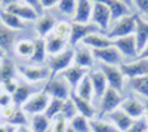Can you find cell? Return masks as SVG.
<instances>
[{
  "label": "cell",
  "instance_id": "1",
  "mask_svg": "<svg viewBox=\"0 0 148 132\" xmlns=\"http://www.w3.org/2000/svg\"><path fill=\"white\" fill-rule=\"evenodd\" d=\"M136 30V15H127L123 16L119 21H116L114 27L111 31H108L107 37L110 40H116L120 37H126V36H133Z\"/></svg>",
  "mask_w": 148,
  "mask_h": 132
},
{
  "label": "cell",
  "instance_id": "2",
  "mask_svg": "<svg viewBox=\"0 0 148 132\" xmlns=\"http://www.w3.org/2000/svg\"><path fill=\"white\" fill-rule=\"evenodd\" d=\"M49 101H51V97H49L46 92L39 91V92H34L21 109L25 113L31 114V116L43 114L46 111V109H47V105H49Z\"/></svg>",
  "mask_w": 148,
  "mask_h": 132
},
{
  "label": "cell",
  "instance_id": "3",
  "mask_svg": "<svg viewBox=\"0 0 148 132\" xmlns=\"http://www.w3.org/2000/svg\"><path fill=\"white\" fill-rule=\"evenodd\" d=\"M74 63V49H68V51H64L58 55H53L51 58V77L49 79H55V76L61 71H65L68 67H71Z\"/></svg>",
  "mask_w": 148,
  "mask_h": 132
},
{
  "label": "cell",
  "instance_id": "4",
  "mask_svg": "<svg viewBox=\"0 0 148 132\" xmlns=\"http://www.w3.org/2000/svg\"><path fill=\"white\" fill-rule=\"evenodd\" d=\"M123 102V98L119 91L113 89V88H107L105 94L101 98V105H99V113L102 114H110L111 111H114L117 109H120V105Z\"/></svg>",
  "mask_w": 148,
  "mask_h": 132
},
{
  "label": "cell",
  "instance_id": "5",
  "mask_svg": "<svg viewBox=\"0 0 148 132\" xmlns=\"http://www.w3.org/2000/svg\"><path fill=\"white\" fill-rule=\"evenodd\" d=\"M92 22L99 28L101 31H107L110 27V21H111V12L108 10V8L99 2H92Z\"/></svg>",
  "mask_w": 148,
  "mask_h": 132
},
{
  "label": "cell",
  "instance_id": "6",
  "mask_svg": "<svg viewBox=\"0 0 148 132\" xmlns=\"http://www.w3.org/2000/svg\"><path fill=\"white\" fill-rule=\"evenodd\" d=\"M119 67L121 70L123 76L127 77L129 80L148 74V59H144V58H138L136 61H133V63L120 64Z\"/></svg>",
  "mask_w": 148,
  "mask_h": 132
},
{
  "label": "cell",
  "instance_id": "7",
  "mask_svg": "<svg viewBox=\"0 0 148 132\" xmlns=\"http://www.w3.org/2000/svg\"><path fill=\"white\" fill-rule=\"evenodd\" d=\"M43 92H46L51 98H58V100H68L70 98V89L67 86L65 80H59V79H49L46 86L43 88Z\"/></svg>",
  "mask_w": 148,
  "mask_h": 132
},
{
  "label": "cell",
  "instance_id": "8",
  "mask_svg": "<svg viewBox=\"0 0 148 132\" xmlns=\"http://www.w3.org/2000/svg\"><path fill=\"white\" fill-rule=\"evenodd\" d=\"M92 55L95 59L101 61L105 65H120L121 63V54L116 49L114 46H108V47H102V49H92Z\"/></svg>",
  "mask_w": 148,
  "mask_h": 132
},
{
  "label": "cell",
  "instance_id": "9",
  "mask_svg": "<svg viewBox=\"0 0 148 132\" xmlns=\"http://www.w3.org/2000/svg\"><path fill=\"white\" fill-rule=\"evenodd\" d=\"M101 71L104 73V76L107 79L108 88H113V89L121 92V89H123V79H125V76H123L120 67L119 65H105V64H102Z\"/></svg>",
  "mask_w": 148,
  "mask_h": 132
},
{
  "label": "cell",
  "instance_id": "10",
  "mask_svg": "<svg viewBox=\"0 0 148 132\" xmlns=\"http://www.w3.org/2000/svg\"><path fill=\"white\" fill-rule=\"evenodd\" d=\"M98 28L95 24H77V22H71V34H70V45L76 46L79 42H82L86 36H89L92 33H98Z\"/></svg>",
  "mask_w": 148,
  "mask_h": 132
},
{
  "label": "cell",
  "instance_id": "11",
  "mask_svg": "<svg viewBox=\"0 0 148 132\" xmlns=\"http://www.w3.org/2000/svg\"><path fill=\"white\" fill-rule=\"evenodd\" d=\"M113 46L121 54V56H127V58L138 56V49H136V40H135V36H126V37L116 39V40H113Z\"/></svg>",
  "mask_w": 148,
  "mask_h": 132
},
{
  "label": "cell",
  "instance_id": "12",
  "mask_svg": "<svg viewBox=\"0 0 148 132\" xmlns=\"http://www.w3.org/2000/svg\"><path fill=\"white\" fill-rule=\"evenodd\" d=\"M19 73L28 82H33V83L43 82V80L51 77V71H49L47 68L37 67V65H21L19 67Z\"/></svg>",
  "mask_w": 148,
  "mask_h": 132
},
{
  "label": "cell",
  "instance_id": "13",
  "mask_svg": "<svg viewBox=\"0 0 148 132\" xmlns=\"http://www.w3.org/2000/svg\"><path fill=\"white\" fill-rule=\"evenodd\" d=\"M120 109L125 111L129 117H132L133 120H138V119L144 117L145 114V104L141 102L138 98H127V100H123Z\"/></svg>",
  "mask_w": 148,
  "mask_h": 132
},
{
  "label": "cell",
  "instance_id": "14",
  "mask_svg": "<svg viewBox=\"0 0 148 132\" xmlns=\"http://www.w3.org/2000/svg\"><path fill=\"white\" fill-rule=\"evenodd\" d=\"M90 2H99V3L105 5L108 8V10L111 12V19H114V21H119L123 16L130 15L129 6L120 2V0H90Z\"/></svg>",
  "mask_w": 148,
  "mask_h": 132
},
{
  "label": "cell",
  "instance_id": "15",
  "mask_svg": "<svg viewBox=\"0 0 148 132\" xmlns=\"http://www.w3.org/2000/svg\"><path fill=\"white\" fill-rule=\"evenodd\" d=\"M92 6H93V3L90 0H77L76 12L73 15V22L89 24L90 16H92Z\"/></svg>",
  "mask_w": 148,
  "mask_h": 132
},
{
  "label": "cell",
  "instance_id": "16",
  "mask_svg": "<svg viewBox=\"0 0 148 132\" xmlns=\"http://www.w3.org/2000/svg\"><path fill=\"white\" fill-rule=\"evenodd\" d=\"M5 10L10 12V14H14V15H16L22 21H36V19L40 18V15L37 14L33 8H30L27 5H21V3H14V5H10V6H6Z\"/></svg>",
  "mask_w": 148,
  "mask_h": 132
},
{
  "label": "cell",
  "instance_id": "17",
  "mask_svg": "<svg viewBox=\"0 0 148 132\" xmlns=\"http://www.w3.org/2000/svg\"><path fill=\"white\" fill-rule=\"evenodd\" d=\"M108 119L120 132H127L130 129V126L133 125V119L129 117L121 109H117L114 111H111L108 114Z\"/></svg>",
  "mask_w": 148,
  "mask_h": 132
},
{
  "label": "cell",
  "instance_id": "18",
  "mask_svg": "<svg viewBox=\"0 0 148 132\" xmlns=\"http://www.w3.org/2000/svg\"><path fill=\"white\" fill-rule=\"evenodd\" d=\"M135 40H136V49L138 55L148 43V21L139 18L136 15V30H135Z\"/></svg>",
  "mask_w": 148,
  "mask_h": 132
},
{
  "label": "cell",
  "instance_id": "19",
  "mask_svg": "<svg viewBox=\"0 0 148 132\" xmlns=\"http://www.w3.org/2000/svg\"><path fill=\"white\" fill-rule=\"evenodd\" d=\"M70 98L73 100L74 105H76V109H77V113H79L80 116H83V117H86V119H89V120H92V119L95 117L96 111H95V107L92 105L90 101H86V100L77 97V95L74 94V92L70 95Z\"/></svg>",
  "mask_w": 148,
  "mask_h": 132
},
{
  "label": "cell",
  "instance_id": "20",
  "mask_svg": "<svg viewBox=\"0 0 148 132\" xmlns=\"http://www.w3.org/2000/svg\"><path fill=\"white\" fill-rule=\"evenodd\" d=\"M90 77V82H92V86H93V97L95 98H102V95L105 94L107 88H108V83H107V79L104 76V73L101 70L98 71H93V73L89 74Z\"/></svg>",
  "mask_w": 148,
  "mask_h": 132
},
{
  "label": "cell",
  "instance_id": "21",
  "mask_svg": "<svg viewBox=\"0 0 148 132\" xmlns=\"http://www.w3.org/2000/svg\"><path fill=\"white\" fill-rule=\"evenodd\" d=\"M86 74H88V73H86V70L82 68V67H79V65H71V67H68L65 71H62L64 80H65L67 83H70V86H71L73 89L77 88V85L80 83V80H82Z\"/></svg>",
  "mask_w": 148,
  "mask_h": 132
},
{
  "label": "cell",
  "instance_id": "22",
  "mask_svg": "<svg viewBox=\"0 0 148 132\" xmlns=\"http://www.w3.org/2000/svg\"><path fill=\"white\" fill-rule=\"evenodd\" d=\"M82 43L92 47V49H102V47L113 46V40H110L105 34H99V33H92L89 36H86L82 40Z\"/></svg>",
  "mask_w": 148,
  "mask_h": 132
},
{
  "label": "cell",
  "instance_id": "23",
  "mask_svg": "<svg viewBox=\"0 0 148 132\" xmlns=\"http://www.w3.org/2000/svg\"><path fill=\"white\" fill-rule=\"evenodd\" d=\"M55 25H56V19L52 15H42L39 19H37V25H36V30H37L39 37L45 39L46 36H49L53 31Z\"/></svg>",
  "mask_w": 148,
  "mask_h": 132
},
{
  "label": "cell",
  "instance_id": "24",
  "mask_svg": "<svg viewBox=\"0 0 148 132\" xmlns=\"http://www.w3.org/2000/svg\"><path fill=\"white\" fill-rule=\"evenodd\" d=\"M45 43H46V51L47 54H51L52 56L53 55H58L61 52H64L65 46H67V40L64 39H59L53 33H51L49 36L45 37Z\"/></svg>",
  "mask_w": 148,
  "mask_h": 132
},
{
  "label": "cell",
  "instance_id": "25",
  "mask_svg": "<svg viewBox=\"0 0 148 132\" xmlns=\"http://www.w3.org/2000/svg\"><path fill=\"white\" fill-rule=\"evenodd\" d=\"M93 55L89 49L86 47H79V49H74V63L76 65L82 67V68H89L93 64Z\"/></svg>",
  "mask_w": 148,
  "mask_h": 132
},
{
  "label": "cell",
  "instance_id": "26",
  "mask_svg": "<svg viewBox=\"0 0 148 132\" xmlns=\"http://www.w3.org/2000/svg\"><path fill=\"white\" fill-rule=\"evenodd\" d=\"M74 94H76L77 97L86 100V101H92V100H93V86H92V82H90L89 74H86V76L80 80V83L77 85Z\"/></svg>",
  "mask_w": 148,
  "mask_h": 132
},
{
  "label": "cell",
  "instance_id": "27",
  "mask_svg": "<svg viewBox=\"0 0 148 132\" xmlns=\"http://www.w3.org/2000/svg\"><path fill=\"white\" fill-rule=\"evenodd\" d=\"M33 94H34V92H33V89H31L28 85H25V83H19L18 88H16V91L12 94L14 105H16V107H22L24 104L27 102V100L31 97Z\"/></svg>",
  "mask_w": 148,
  "mask_h": 132
},
{
  "label": "cell",
  "instance_id": "28",
  "mask_svg": "<svg viewBox=\"0 0 148 132\" xmlns=\"http://www.w3.org/2000/svg\"><path fill=\"white\" fill-rule=\"evenodd\" d=\"M0 21H2V24H3L5 27H8V28L12 30V31L24 28V21H22L21 18H18L16 15L8 12V10L0 12Z\"/></svg>",
  "mask_w": 148,
  "mask_h": 132
},
{
  "label": "cell",
  "instance_id": "29",
  "mask_svg": "<svg viewBox=\"0 0 148 132\" xmlns=\"http://www.w3.org/2000/svg\"><path fill=\"white\" fill-rule=\"evenodd\" d=\"M33 43H34V51H33V55L30 58V61L33 64H42L45 59H46V54H47L45 39H40L39 37V39L33 40Z\"/></svg>",
  "mask_w": 148,
  "mask_h": 132
},
{
  "label": "cell",
  "instance_id": "30",
  "mask_svg": "<svg viewBox=\"0 0 148 132\" xmlns=\"http://www.w3.org/2000/svg\"><path fill=\"white\" fill-rule=\"evenodd\" d=\"M30 128L33 129V132H47L51 129V119H47L46 114H36L31 117L30 122Z\"/></svg>",
  "mask_w": 148,
  "mask_h": 132
},
{
  "label": "cell",
  "instance_id": "31",
  "mask_svg": "<svg viewBox=\"0 0 148 132\" xmlns=\"http://www.w3.org/2000/svg\"><path fill=\"white\" fill-rule=\"evenodd\" d=\"M33 51H34L33 40H19L15 45V54L19 58H28L30 59L33 55Z\"/></svg>",
  "mask_w": 148,
  "mask_h": 132
},
{
  "label": "cell",
  "instance_id": "32",
  "mask_svg": "<svg viewBox=\"0 0 148 132\" xmlns=\"http://www.w3.org/2000/svg\"><path fill=\"white\" fill-rule=\"evenodd\" d=\"M14 39H15L14 31L2 24L0 25V49H3V51L10 49L12 45H14Z\"/></svg>",
  "mask_w": 148,
  "mask_h": 132
},
{
  "label": "cell",
  "instance_id": "33",
  "mask_svg": "<svg viewBox=\"0 0 148 132\" xmlns=\"http://www.w3.org/2000/svg\"><path fill=\"white\" fill-rule=\"evenodd\" d=\"M15 79V67L14 63L10 59H3L0 63V83H3L6 80Z\"/></svg>",
  "mask_w": 148,
  "mask_h": 132
},
{
  "label": "cell",
  "instance_id": "34",
  "mask_svg": "<svg viewBox=\"0 0 148 132\" xmlns=\"http://www.w3.org/2000/svg\"><path fill=\"white\" fill-rule=\"evenodd\" d=\"M130 86L135 92L142 95L148 101V74L142 77H136V79H130Z\"/></svg>",
  "mask_w": 148,
  "mask_h": 132
},
{
  "label": "cell",
  "instance_id": "35",
  "mask_svg": "<svg viewBox=\"0 0 148 132\" xmlns=\"http://www.w3.org/2000/svg\"><path fill=\"white\" fill-rule=\"evenodd\" d=\"M90 125V132H120L111 122L105 120H89Z\"/></svg>",
  "mask_w": 148,
  "mask_h": 132
},
{
  "label": "cell",
  "instance_id": "36",
  "mask_svg": "<svg viewBox=\"0 0 148 132\" xmlns=\"http://www.w3.org/2000/svg\"><path fill=\"white\" fill-rule=\"evenodd\" d=\"M62 105H64V101H62V100L51 98V101H49V105H47V109H46V111H45L46 117L52 120L53 117H56L58 114H61V111H62Z\"/></svg>",
  "mask_w": 148,
  "mask_h": 132
},
{
  "label": "cell",
  "instance_id": "37",
  "mask_svg": "<svg viewBox=\"0 0 148 132\" xmlns=\"http://www.w3.org/2000/svg\"><path fill=\"white\" fill-rule=\"evenodd\" d=\"M70 126L74 129V132H90L89 119H86L80 114H77L74 119L70 120Z\"/></svg>",
  "mask_w": 148,
  "mask_h": 132
},
{
  "label": "cell",
  "instance_id": "38",
  "mask_svg": "<svg viewBox=\"0 0 148 132\" xmlns=\"http://www.w3.org/2000/svg\"><path fill=\"white\" fill-rule=\"evenodd\" d=\"M56 37L59 39H64V40H70V34H71V24L68 22H64V21H61V22H56V25L52 31Z\"/></svg>",
  "mask_w": 148,
  "mask_h": 132
},
{
  "label": "cell",
  "instance_id": "39",
  "mask_svg": "<svg viewBox=\"0 0 148 132\" xmlns=\"http://www.w3.org/2000/svg\"><path fill=\"white\" fill-rule=\"evenodd\" d=\"M9 125L12 126V128H19V126H27V116H25V111H24L22 109H16V111L14 113V116H12L10 119H9Z\"/></svg>",
  "mask_w": 148,
  "mask_h": 132
},
{
  "label": "cell",
  "instance_id": "40",
  "mask_svg": "<svg viewBox=\"0 0 148 132\" xmlns=\"http://www.w3.org/2000/svg\"><path fill=\"white\" fill-rule=\"evenodd\" d=\"M67 128H68V120L62 114H58L56 117H53L51 120V131L52 132H65Z\"/></svg>",
  "mask_w": 148,
  "mask_h": 132
},
{
  "label": "cell",
  "instance_id": "41",
  "mask_svg": "<svg viewBox=\"0 0 148 132\" xmlns=\"http://www.w3.org/2000/svg\"><path fill=\"white\" fill-rule=\"evenodd\" d=\"M61 114H62L67 120H71V119H74L79 113H77V109H76V105H74L73 100L68 98L64 101V105H62V111H61Z\"/></svg>",
  "mask_w": 148,
  "mask_h": 132
},
{
  "label": "cell",
  "instance_id": "42",
  "mask_svg": "<svg viewBox=\"0 0 148 132\" xmlns=\"http://www.w3.org/2000/svg\"><path fill=\"white\" fill-rule=\"evenodd\" d=\"M76 5H77V0H59L58 8L65 15H74V12H76Z\"/></svg>",
  "mask_w": 148,
  "mask_h": 132
},
{
  "label": "cell",
  "instance_id": "43",
  "mask_svg": "<svg viewBox=\"0 0 148 132\" xmlns=\"http://www.w3.org/2000/svg\"><path fill=\"white\" fill-rule=\"evenodd\" d=\"M145 131H148V123L144 117H141L138 120H133V125L127 132H145Z\"/></svg>",
  "mask_w": 148,
  "mask_h": 132
},
{
  "label": "cell",
  "instance_id": "44",
  "mask_svg": "<svg viewBox=\"0 0 148 132\" xmlns=\"http://www.w3.org/2000/svg\"><path fill=\"white\" fill-rule=\"evenodd\" d=\"M18 85H19V83H16V80H15V79H12V80H6V82H3V83H0V88H2V91H3V92H6V94L12 95V94H14V92L16 91Z\"/></svg>",
  "mask_w": 148,
  "mask_h": 132
},
{
  "label": "cell",
  "instance_id": "45",
  "mask_svg": "<svg viewBox=\"0 0 148 132\" xmlns=\"http://www.w3.org/2000/svg\"><path fill=\"white\" fill-rule=\"evenodd\" d=\"M14 104V100H12V95L6 94V92H0V109H6V107H10Z\"/></svg>",
  "mask_w": 148,
  "mask_h": 132
},
{
  "label": "cell",
  "instance_id": "46",
  "mask_svg": "<svg viewBox=\"0 0 148 132\" xmlns=\"http://www.w3.org/2000/svg\"><path fill=\"white\" fill-rule=\"evenodd\" d=\"M24 2L27 3V6L33 8L40 16L43 15V9H42V5H40V0H24Z\"/></svg>",
  "mask_w": 148,
  "mask_h": 132
},
{
  "label": "cell",
  "instance_id": "47",
  "mask_svg": "<svg viewBox=\"0 0 148 132\" xmlns=\"http://www.w3.org/2000/svg\"><path fill=\"white\" fill-rule=\"evenodd\" d=\"M133 3L142 14L148 15V0H133Z\"/></svg>",
  "mask_w": 148,
  "mask_h": 132
},
{
  "label": "cell",
  "instance_id": "48",
  "mask_svg": "<svg viewBox=\"0 0 148 132\" xmlns=\"http://www.w3.org/2000/svg\"><path fill=\"white\" fill-rule=\"evenodd\" d=\"M16 109H18L16 105H10V107H6V109H2V114H3V117L6 119V120H9V119L14 116V113L16 111Z\"/></svg>",
  "mask_w": 148,
  "mask_h": 132
},
{
  "label": "cell",
  "instance_id": "49",
  "mask_svg": "<svg viewBox=\"0 0 148 132\" xmlns=\"http://www.w3.org/2000/svg\"><path fill=\"white\" fill-rule=\"evenodd\" d=\"M59 3V0H40L42 9H51L53 6H56Z\"/></svg>",
  "mask_w": 148,
  "mask_h": 132
},
{
  "label": "cell",
  "instance_id": "50",
  "mask_svg": "<svg viewBox=\"0 0 148 132\" xmlns=\"http://www.w3.org/2000/svg\"><path fill=\"white\" fill-rule=\"evenodd\" d=\"M139 58H144V59H148V43L145 45V47L139 52Z\"/></svg>",
  "mask_w": 148,
  "mask_h": 132
},
{
  "label": "cell",
  "instance_id": "51",
  "mask_svg": "<svg viewBox=\"0 0 148 132\" xmlns=\"http://www.w3.org/2000/svg\"><path fill=\"white\" fill-rule=\"evenodd\" d=\"M14 132H33V129L30 126H19V128H15Z\"/></svg>",
  "mask_w": 148,
  "mask_h": 132
},
{
  "label": "cell",
  "instance_id": "52",
  "mask_svg": "<svg viewBox=\"0 0 148 132\" xmlns=\"http://www.w3.org/2000/svg\"><path fill=\"white\" fill-rule=\"evenodd\" d=\"M0 2H2V5L6 8V6H10L14 3H18V0H0Z\"/></svg>",
  "mask_w": 148,
  "mask_h": 132
},
{
  "label": "cell",
  "instance_id": "53",
  "mask_svg": "<svg viewBox=\"0 0 148 132\" xmlns=\"http://www.w3.org/2000/svg\"><path fill=\"white\" fill-rule=\"evenodd\" d=\"M15 129L14 128H8L5 125H0V132H14Z\"/></svg>",
  "mask_w": 148,
  "mask_h": 132
},
{
  "label": "cell",
  "instance_id": "54",
  "mask_svg": "<svg viewBox=\"0 0 148 132\" xmlns=\"http://www.w3.org/2000/svg\"><path fill=\"white\" fill-rule=\"evenodd\" d=\"M145 120H147V123H148V101L145 102Z\"/></svg>",
  "mask_w": 148,
  "mask_h": 132
},
{
  "label": "cell",
  "instance_id": "55",
  "mask_svg": "<svg viewBox=\"0 0 148 132\" xmlns=\"http://www.w3.org/2000/svg\"><path fill=\"white\" fill-rule=\"evenodd\" d=\"M3 58H5V51L0 49V59H3Z\"/></svg>",
  "mask_w": 148,
  "mask_h": 132
},
{
  "label": "cell",
  "instance_id": "56",
  "mask_svg": "<svg viewBox=\"0 0 148 132\" xmlns=\"http://www.w3.org/2000/svg\"><path fill=\"white\" fill-rule=\"evenodd\" d=\"M120 2H123L125 5H127V3H130V2H133V0H120Z\"/></svg>",
  "mask_w": 148,
  "mask_h": 132
},
{
  "label": "cell",
  "instance_id": "57",
  "mask_svg": "<svg viewBox=\"0 0 148 132\" xmlns=\"http://www.w3.org/2000/svg\"><path fill=\"white\" fill-rule=\"evenodd\" d=\"M65 132H74V129H73V128L68 125V128H67V131H65Z\"/></svg>",
  "mask_w": 148,
  "mask_h": 132
},
{
  "label": "cell",
  "instance_id": "58",
  "mask_svg": "<svg viewBox=\"0 0 148 132\" xmlns=\"http://www.w3.org/2000/svg\"><path fill=\"white\" fill-rule=\"evenodd\" d=\"M47 132H52V131H51V129H49V131H47Z\"/></svg>",
  "mask_w": 148,
  "mask_h": 132
},
{
  "label": "cell",
  "instance_id": "59",
  "mask_svg": "<svg viewBox=\"0 0 148 132\" xmlns=\"http://www.w3.org/2000/svg\"><path fill=\"white\" fill-rule=\"evenodd\" d=\"M0 113H2V110H0Z\"/></svg>",
  "mask_w": 148,
  "mask_h": 132
}]
</instances>
